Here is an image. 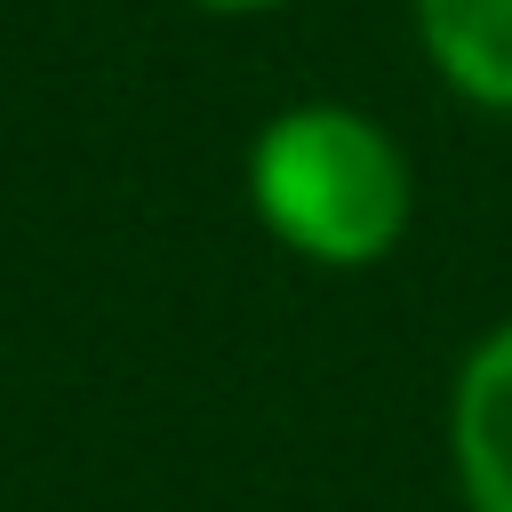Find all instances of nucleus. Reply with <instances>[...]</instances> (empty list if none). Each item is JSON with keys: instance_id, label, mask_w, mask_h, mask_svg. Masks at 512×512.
<instances>
[{"instance_id": "f257e3e1", "label": "nucleus", "mask_w": 512, "mask_h": 512, "mask_svg": "<svg viewBox=\"0 0 512 512\" xmlns=\"http://www.w3.org/2000/svg\"><path fill=\"white\" fill-rule=\"evenodd\" d=\"M248 208L296 264L368 272L416 224V168L376 112L304 96L248 136Z\"/></svg>"}, {"instance_id": "f03ea898", "label": "nucleus", "mask_w": 512, "mask_h": 512, "mask_svg": "<svg viewBox=\"0 0 512 512\" xmlns=\"http://www.w3.org/2000/svg\"><path fill=\"white\" fill-rule=\"evenodd\" d=\"M448 472L464 512H512V312L488 320L448 376Z\"/></svg>"}, {"instance_id": "7ed1b4c3", "label": "nucleus", "mask_w": 512, "mask_h": 512, "mask_svg": "<svg viewBox=\"0 0 512 512\" xmlns=\"http://www.w3.org/2000/svg\"><path fill=\"white\" fill-rule=\"evenodd\" d=\"M408 24L448 96L512 120V0H408Z\"/></svg>"}, {"instance_id": "20e7f679", "label": "nucleus", "mask_w": 512, "mask_h": 512, "mask_svg": "<svg viewBox=\"0 0 512 512\" xmlns=\"http://www.w3.org/2000/svg\"><path fill=\"white\" fill-rule=\"evenodd\" d=\"M184 8H208V16H272L288 0H184Z\"/></svg>"}]
</instances>
